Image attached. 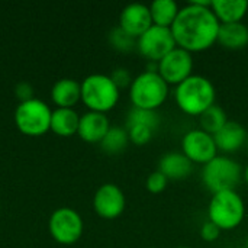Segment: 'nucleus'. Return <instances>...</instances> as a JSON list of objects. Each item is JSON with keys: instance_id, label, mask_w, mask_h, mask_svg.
Segmentation results:
<instances>
[{"instance_id": "obj_7", "label": "nucleus", "mask_w": 248, "mask_h": 248, "mask_svg": "<svg viewBox=\"0 0 248 248\" xmlns=\"http://www.w3.org/2000/svg\"><path fill=\"white\" fill-rule=\"evenodd\" d=\"M52 110L41 99H31L17 105L15 110V124L17 129L29 137H39L51 131Z\"/></svg>"}, {"instance_id": "obj_25", "label": "nucleus", "mask_w": 248, "mask_h": 248, "mask_svg": "<svg viewBox=\"0 0 248 248\" xmlns=\"http://www.w3.org/2000/svg\"><path fill=\"white\" fill-rule=\"evenodd\" d=\"M109 42L115 49H118L121 52H128V51L137 48V39L134 36H131L129 33H126L119 26L113 28L109 32Z\"/></svg>"}, {"instance_id": "obj_16", "label": "nucleus", "mask_w": 248, "mask_h": 248, "mask_svg": "<svg viewBox=\"0 0 248 248\" xmlns=\"http://www.w3.org/2000/svg\"><path fill=\"white\" fill-rule=\"evenodd\" d=\"M193 170V163L182 151L166 153L158 161V171H161L169 180L186 179Z\"/></svg>"}, {"instance_id": "obj_12", "label": "nucleus", "mask_w": 248, "mask_h": 248, "mask_svg": "<svg viewBox=\"0 0 248 248\" xmlns=\"http://www.w3.org/2000/svg\"><path fill=\"white\" fill-rule=\"evenodd\" d=\"M126 199L122 189L115 183L102 185L93 196L94 212L103 219H115L125 211Z\"/></svg>"}, {"instance_id": "obj_6", "label": "nucleus", "mask_w": 248, "mask_h": 248, "mask_svg": "<svg viewBox=\"0 0 248 248\" xmlns=\"http://www.w3.org/2000/svg\"><path fill=\"white\" fill-rule=\"evenodd\" d=\"M202 182L212 193L224 190H237L243 180L241 164L230 155L218 154L215 158L202 166Z\"/></svg>"}, {"instance_id": "obj_19", "label": "nucleus", "mask_w": 248, "mask_h": 248, "mask_svg": "<svg viewBox=\"0 0 248 248\" xmlns=\"http://www.w3.org/2000/svg\"><path fill=\"white\" fill-rule=\"evenodd\" d=\"M218 44L228 49H243L248 45V25L246 22L221 23Z\"/></svg>"}, {"instance_id": "obj_3", "label": "nucleus", "mask_w": 248, "mask_h": 248, "mask_svg": "<svg viewBox=\"0 0 248 248\" xmlns=\"http://www.w3.org/2000/svg\"><path fill=\"white\" fill-rule=\"evenodd\" d=\"M170 86L157 70H145L134 77L129 86V99L132 108L157 110L167 100Z\"/></svg>"}, {"instance_id": "obj_4", "label": "nucleus", "mask_w": 248, "mask_h": 248, "mask_svg": "<svg viewBox=\"0 0 248 248\" xmlns=\"http://www.w3.org/2000/svg\"><path fill=\"white\" fill-rule=\"evenodd\" d=\"M246 217V203L237 190L212 193L208 205V221L214 222L221 231L238 228Z\"/></svg>"}, {"instance_id": "obj_2", "label": "nucleus", "mask_w": 248, "mask_h": 248, "mask_svg": "<svg viewBox=\"0 0 248 248\" xmlns=\"http://www.w3.org/2000/svg\"><path fill=\"white\" fill-rule=\"evenodd\" d=\"M174 100L183 113L199 118L206 109L215 105L217 90L208 77L192 74L174 87Z\"/></svg>"}, {"instance_id": "obj_5", "label": "nucleus", "mask_w": 248, "mask_h": 248, "mask_svg": "<svg viewBox=\"0 0 248 248\" xmlns=\"http://www.w3.org/2000/svg\"><path fill=\"white\" fill-rule=\"evenodd\" d=\"M121 97V89L110 76L94 73L81 81V102L92 112L106 113L112 110Z\"/></svg>"}, {"instance_id": "obj_29", "label": "nucleus", "mask_w": 248, "mask_h": 248, "mask_svg": "<svg viewBox=\"0 0 248 248\" xmlns=\"http://www.w3.org/2000/svg\"><path fill=\"white\" fill-rule=\"evenodd\" d=\"M201 238L206 243H212V241H217L221 235V228L217 227L214 222L211 221H205L201 227Z\"/></svg>"}, {"instance_id": "obj_30", "label": "nucleus", "mask_w": 248, "mask_h": 248, "mask_svg": "<svg viewBox=\"0 0 248 248\" xmlns=\"http://www.w3.org/2000/svg\"><path fill=\"white\" fill-rule=\"evenodd\" d=\"M15 94L20 100V103L31 100V99H33V87L28 81H20L15 87Z\"/></svg>"}, {"instance_id": "obj_26", "label": "nucleus", "mask_w": 248, "mask_h": 248, "mask_svg": "<svg viewBox=\"0 0 248 248\" xmlns=\"http://www.w3.org/2000/svg\"><path fill=\"white\" fill-rule=\"evenodd\" d=\"M128 135H129V141L137 144V145H144L148 144L154 135V129L145 125H128L126 126Z\"/></svg>"}, {"instance_id": "obj_33", "label": "nucleus", "mask_w": 248, "mask_h": 248, "mask_svg": "<svg viewBox=\"0 0 248 248\" xmlns=\"http://www.w3.org/2000/svg\"><path fill=\"white\" fill-rule=\"evenodd\" d=\"M246 248H248V240H247V241H246Z\"/></svg>"}, {"instance_id": "obj_31", "label": "nucleus", "mask_w": 248, "mask_h": 248, "mask_svg": "<svg viewBox=\"0 0 248 248\" xmlns=\"http://www.w3.org/2000/svg\"><path fill=\"white\" fill-rule=\"evenodd\" d=\"M243 179L246 180V183L248 185V163H247V166L243 169Z\"/></svg>"}, {"instance_id": "obj_35", "label": "nucleus", "mask_w": 248, "mask_h": 248, "mask_svg": "<svg viewBox=\"0 0 248 248\" xmlns=\"http://www.w3.org/2000/svg\"><path fill=\"white\" fill-rule=\"evenodd\" d=\"M148 248H155V247H148Z\"/></svg>"}, {"instance_id": "obj_17", "label": "nucleus", "mask_w": 248, "mask_h": 248, "mask_svg": "<svg viewBox=\"0 0 248 248\" xmlns=\"http://www.w3.org/2000/svg\"><path fill=\"white\" fill-rule=\"evenodd\" d=\"M51 97L57 108H73L81 100V83L74 78H61L52 86Z\"/></svg>"}, {"instance_id": "obj_15", "label": "nucleus", "mask_w": 248, "mask_h": 248, "mask_svg": "<svg viewBox=\"0 0 248 248\" xmlns=\"http://www.w3.org/2000/svg\"><path fill=\"white\" fill-rule=\"evenodd\" d=\"M247 129L244 125L235 121H228L215 135V144L218 151L224 153L225 155L238 151L247 141Z\"/></svg>"}, {"instance_id": "obj_9", "label": "nucleus", "mask_w": 248, "mask_h": 248, "mask_svg": "<svg viewBox=\"0 0 248 248\" xmlns=\"http://www.w3.org/2000/svg\"><path fill=\"white\" fill-rule=\"evenodd\" d=\"M52 238L60 244H74L83 235V218L73 208H60L52 212L48 222Z\"/></svg>"}, {"instance_id": "obj_28", "label": "nucleus", "mask_w": 248, "mask_h": 248, "mask_svg": "<svg viewBox=\"0 0 248 248\" xmlns=\"http://www.w3.org/2000/svg\"><path fill=\"white\" fill-rule=\"evenodd\" d=\"M110 78L113 80V83L119 87V89H124V87H129L134 77L131 76L129 70L128 68H124V67H119V68H115L110 74Z\"/></svg>"}, {"instance_id": "obj_20", "label": "nucleus", "mask_w": 248, "mask_h": 248, "mask_svg": "<svg viewBox=\"0 0 248 248\" xmlns=\"http://www.w3.org/2000/svg\"><path fill=\"white\" fill-rule=\"evenodd\" d=\"M80 115L73 108H57L51 115V131L60 137H71L77 134Z\"/></svg>"}, {"instance_id": "obj_23", "label": "nucleus", "mask_w": 248, "mask_h": 248, "mask_svg": "<svg viewBox=\"0 0 248 248\" xmlns=\"http://www.w3.org/2000/svg\"><path fill=\"white\" fill-rule=\"evenodd\" d=\"M227 122H228V116H227L225 110L217 103L214 106H211L209 109H206L199 116L201 129H203L205 132H208L211 135H215Z\"/></svg>"}, {"instance_id": "obj_18", "label": "nucleus", "mask_w": 248, "mask_h": 248, "mask_svg": "<svg viewBox=\"0 0 248 248\" xmlns=\"http://www.w3.org/2000/svg\"><path fill=\"white\" fill-rule=\"evenodd\" d=\"M211 9L218 17L219 23L243 22L247 16V0H212Z\"/></svg>"}, {"instance_id": "obj_13", "label": "nucleus", "mask_w": 248, "mask_h": 248, "mask_svg": "<svg viewBox=\"0 0 248 248\" xmlns=\"http://www.w3.org/2000/svg\"><path fill=\"white\" fill-rule=\"evenodd\" d=\"M119 28L126 33L138 39L147 29L153 26L150 6L144 3H129L126 4L119 15Z\"/></svg>"}, {"instance_id": "obj_21", "label": "nucleus", "mask_w": 248, "mask_h": 248, "mask_svg": "<svg viewBox=\"0 0 248 248\" xmlns=\"http://www.w3.org/2000/svg\"><path fill=\"white\" fill-rule=\"evenodd\" d=\"M180 6L174 0H154L150 4L153 25L171 28L179 15Z\"/></svg>"}, {"instance_id": "obj_22", "label": "nucleus", "mask_w": 248, "mask_h": 248, "mask_svg": "<svg viewBox=\"0 0 248 248\" xmlns=\"http://www.w3.org/2000/svg\"><path fill=\"white\" fill-rule=\"evenodd\" d=\"M128 142H129V135L126 128L110 126L99 145L106 154H119L126 148Z\"/></svg>"}, {"instance_id": "obj_14", "label": "nucleus", "mask_w": 248, "mask_h": 248, "mask_svg": "<svg viewBox=\"0 0 248 248\" xmlns=\"http://www.w3.org/2000/svg\"><path fill=\"white\" fill-rule=\"evenodd\" d=\"M110 121L106 116V113L100 112H86L80 116L78 124V137L90 144H100V141L105 138L110 128Z\"/></svg>"}, {"instance_id": "obj_34", "label": "nucleus", "mask_w": 248, "mask_h": 248, "mask_svg": "<svg viewBox=\"0 0 248 248\" xmlns=\"http://www.w3.org/2000/svg\"><path fill=\"white\" fill-rule=\"evenodd\" d=\"M246 17H247V25H248V12H247V16H246Z\"/></svg>"}, {"instance_id": "obj_27", "label": "nucleus", "mask_w": 248, "mask_h": 248, "mask_svg": "<svg viewBox=\"0 0 248 248\" xmlns=\"http://www.w3.org/2000/svg\"><path fill=\"white\" fill-rule=\"evenodd\" d=\"M169 185V179L158 170L150 173V176L147 177V182H145V186L148 189V192L151 193H161L163 190H166Z\"/></svg>"}, {"instance_id": "obj_11", "label": "nucleus", "mask_w": 248, "mask_h": 248, "mask_svg": "<svg viewBox=\"0 0 248 248\" xmlns=\"http://www.w3.org/2000/svg\"><path fill=\"white\" fill-rule=\"evenodd\" d=\"M182 153L193 164H206L218 155V147L214 135L205 132L201 128L189 129L182 137Z\"/></svg>"}, {"instance_id": "obj_10", "label": "nucleus", "mask_w": 248, "mask_h": 248, "mask_svg": "<svg viewBox=\"0 0 248 248\" xmlns=\"http://www.w3.org/2000/svg\"><path fill=\"white\" fill-rule=\"evenodd\" d=\"M193 54L176 46L157 62V71L169 86H177L193 74Z\"/></svg>"}, {"instance_id": "obj_24", "label": "nucleus", "mask_w": 248, "mask_h": 248, "mask_svg": "<svg viewBox=\"0 0 248 248\" xmlns=\"http://www.w3.org/2000/svg\"><path fill=\"white\" fill-rule=\"evenodd\" d=\"M128 125H145L155 131L160 125V116H158L157 110L132 108L126 118V126Z\"/></svg>"}, {"instance_id": "obj_32", "label": "nucleus", "mask_w": 248, "mask_h": 248, "mask_svg": "<svg viewBox=\"0 0 248 248\" xmlns=\"http://www.w3.org/2000/svg\"><path fill=\"white\" fill-rule=\"evenodd\" d=\"M174 248H193V247H189V246H179V247H174Z\"/></svg>"}, {"instance_id": "obj_8", "label": "nucleus", "mask_w": 248, "mask_h": 248, "mask_svg": "<svg viewBox=\"0 0 248 248\" xmlns=\"http://www.w3.org/2000/svg\"><path fill=\"white\" fill-rule=\"evenodd\" d=\"M177 46L170 28L153 25L137 39V49L141 55L157 64L163 57Z\"/></svg>"}, {"instance_id": "obj_1", "label": "nucleus", "mask_w": 248, "mask_h": 248, "mask_svg": "<svg viewBox=\"0 0 248 248\" xmlns=\"http://www.w3.org/2000/svg\"><path fill=\"white\" fill-rule=\"evenodd\" d=\"M211 1L195 0L180 7L171 32L177 46L189 52L206 51L218 42L219 20L211 9Z\"/></svg>"}]
</instances>
